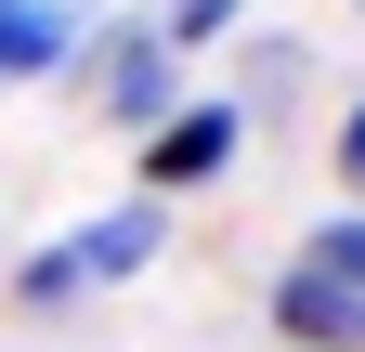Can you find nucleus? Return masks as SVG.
Instances as JSON below:
<instances>
[{
  "label": "nucleus",
  "instance_id": "0eeeda50",
  "mask_svg": "<svg viewBox=\"0 0 365 352\" xmlns=\"http://www.w3.org/2000/svg\"><path fill=\"white\" fill-rule=\"evenodd\" d=\"M300 66H313L300 39H248V53H235V78H248V92H235V118H261V105H287V92H300Z\"/></svg>",
  "mask_w": 365,
  "mask_h": 352
},
{
  "label": "nucleus",
  "instance_id": "6e6552de",
  "mask_svg": "<svg viewBox=\"0 0 365 352\" xmlns=\"http://www.w3.org/2000/svg\"><path fill=\"white\" fill-rule=\"evenodd\" d=\"M300 261H313L327 287H352V300H365V209H327V222L300 235Z\"/></svg>",
  "mask_w": 365,
  "mask_h": 352
},
{
  "label": "nucleus",
  "instance_id": "f257e3e1",
  "mask_svg": "<svg viewBox=\"0 0 365 352\" xmlns=\"http://www.w3.org/2000/svg\"><path fill=\"white\" fill-rule=\"evenodd\" d=\"M78 66H91V105H105V130H130V144H144V130H157V118L182 105V53L157 39V14H144V26L118 14V26L91 39Z\"/></svg>",
  "mask_w": 365,
  "mask_h": 352
},
{
  "label": "nucleus",
  "instance_id": "7ed1b4c3",
  "mask_svg": "<svg viewBox=\"0 0 365 352\" xmlns=\"http://www.w3.org/2000/svg\"><path fill=\"white\" fill-rule=\"evenodd\" d=\"M157 248H170V209H157V196H118V209H91V222L66 235L78 287H130V274H144Z\"/></svg>",
  "mask_w": 365,
  "mask_h": 352
},
{
  "label": "nucleus",
  "instance_id": "f03ea898",
  "mask_svg": "<svg viewBox=\"0 0 365 352\" xmlns=\"http://www.w3.org/2000/svg\"><path fill=\"white\" fill-rule=\"evenodd\" d=\"M248 157V118H235V92H182L157 130H144V196L170 209V196H196V183H222V170Z\"/></svg>",
  "mask_w": 365,
  "mask_h": 352
},
{
  "label": "nucleus",
  "instance_id": "20e7f679",
  "mask_svg": "<svg viewBox=\"0 0 365 352\" xmlns=\"http://www.w3.org/2000/svg\"><path fill=\"white\" fill-rule=\"evenodd\" d=\"M78 53H91L78 0H0V78H66Z\"/></svg>",
  "mask_w": 365,
  "mask_h": 352
},
{
  "label": "nucleus",
  "instance_id": "39448f33",
  "mask_svg": "<svg viewBox=\"0 0 365 352\" xmlns=\"http://www.w3.org/2000/svg\"><path fill=\"white\" fill-rule=\"evenodd\" d=\"M274 326H287V352H365V300L327 287L313 261H287L274 274Z\"/></svg>",
  "mask_w": 365,
  "mask_h": 352
},
{
  "label": "nucleus",
  "instance_id": "423d86ee",
  "mask_svg": "<svg viewBox=\"0 0 365 352\" xmlns=\"http://www.w3.org/2000/svg\"><path fill=\"white\" fill-rule=\"evenodd\" d=\"M0 300H14V314H78L91 287H78V261H66V235H39V248L14 261V274H0Z\"/></svg>",
  "mask_w": 365,
  "mask_h": 352
},
{
  "label": "nucleus",
  "instance_id": "1a4fd4ad",
  "mask_svg": "<svg viewBox=\"0 0 365 352\" xmlns=\"http://www.w3.org/2000/svg\"><path fill=\"white\" fill-rule=\"evenodd\" d=\"M222 26H248V0H170V14H157V39H170V53H209Z\"/></svg>",
  "mask_w": 365,
  "mask_h": 352
},
{
  "label": "nucleus",
  "instance_id": "9d476101",
  "mask_svg": "<svg viewBox=\"0 0 365 352\" xmlns=\"http://www.w3.org/2000/svg\"><path fill=\"white\" fill-rule=\"evenodd\" d=\"M327 170H339V183H352L339 209H365V92H352V105H339V130H327Z\"/></svg>",
  "mask_w": 365,
  "mask_h": 352
}]
</instances>
